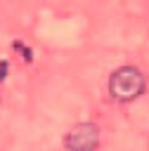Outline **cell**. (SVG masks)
<instances>
[{"mask_svg":"<svg viewBox=\"0 0 149 151\" xmlns=\"http://www.w3.org/2000/svg\"><path fill=\"white\" fill-rule=\"evenodd\" d=\"M142 90H144V76L135 66H123V68L114 71L109 78V92L121 101H130V99L140 97Z\"/></svg>","mask_w":149,"mask_h":151,"instance_id":"cell-1","label":"cell"},{"mask_svg":"<svg viewBox=\"0 0 149 151\" xmlns=\"http://www.w3.org/2000/svg\"><path fill=\"white\" fill-rule=\"evenodd\" d=\"M97 144H99V127L95 123H78L64 137V146L69 151H95Z\"/></svg>","mask_w":149,"mask_h":151,"instance_id":"cell-2","label":"cell"},{"mask_svg":"<svg viewBox=\"0 0 149 151\" xmlns=\"http://www.w3.org/2000/svg\"><path fill=\"white\" fill-rule=\"evenodd\" d=\"M5 76H7V61L0 59V80H5Z\"/></svg>","mask_w":149,"mask_h":151,"instance_id":"cell-3","label":"cell"}]
</instances>
